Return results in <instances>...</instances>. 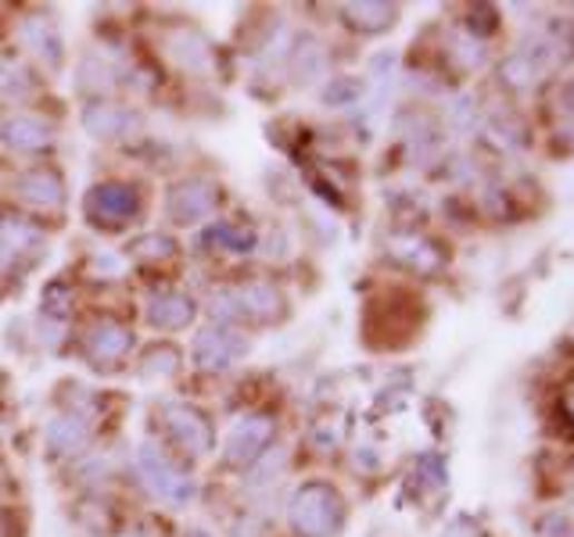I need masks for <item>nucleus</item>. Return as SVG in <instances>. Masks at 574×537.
<instances>
[{"mask_svg":"<svg viewBox=\"0 0 574 537\" xmlns=\"http://www.w3.org/2000/svg\"><path fill=\"white\" fill-rule=\"evenodd\" d=\"M237 537H263L259 534V524H255V519H245V524L237 527Z\"/></svg>","mask_w":574,"mask_h":537,"instance_id":"393cba45","label":"nucleus"},{"mask_svg":"<svg viewBox=\"0 0 574 537\" xmlns=\"http://www.w3.org/2000/svg\"><path fill=\"white\" fill-rule=\"evenodd\" d=\"M219 198H222V193H219V187L212 183V179H205V176L184 179V183H177L166 193V216L177 226H195L201 219L216 216Z\"/></svg>","mask_w":574,"mask_h":537,"instance_id":"7ed1b4c3","label":"nucleus"},{"mask_svg":"<svg viewBox=\"0 0 574 537\" xmlns=\"http://www.w3.org/2000/svg\"><path fill=\"white\" fill-rule=\"evenodd\" d=\"M14 190H19V198L33 208H61V201H66V183H61V176L47 166L22 172Z\"/></svg>","mask_w":574,"mask_h":537,"instance_id":"9d476101","label":"nucleus"},{"mask_svg":"<svg viewBox=\"0 0 574 537\" xmlns=\"http://www.w3.org/2000/svg\"><path fill=\"white\" fill-rule=\"evenodd\" d=\"M133 348V334L130 327H122L119 319H98L90 322L87 330V355L93 362H119V358Z\"/></svg>","mask_w":574,"mask_h":537,"instance_id":"1a4fd4ad","label":"nucleus"},{"mask_svg":"<svg viewBox=\"0 0 574 537\" xmlns=\"http://www.w3.org/2000/svg\"><path fill=\"white\" fill-rule=\"evenodd\" d=\"M172 251H177V243H172V237H166V233H148L130 243V255H137V258H169Z\"/></svg>","mask_w":574,"mask_h":537,"instance_id":"412c9836","label":"nucleus"},{"mask_svg":"<svg viewBox=\"0 0 574 537\" xmlns=\"http://www.w3.org/2000/svg\"><path fill=\"white\" fill-rule=\"evenodd\" d=\"M162 419H166V427L172 434V441H177L180 448L195 451V455L212 451L216 434H212V422H209V416H205V412L190 409V405H166Z\"/></svg>","mask_w":574,"mask_h":537,"instance_id":"0eeeda50","label":"nucleus"},{"mask_svg":"<svg viewBox=\"0 0 574 537\" xmlns=\"http://www.w3.org/2000/svg\"><path fill=\"white\" fill-rule=\"evenodd\" d=\"M187 537H209V534H205V530H190Z\"/></svg>","mask_w":574,"mask_h":537,"instance_id":"cd10ccee","label":"nucleus"},{"mask_svg":"<svg viewBox=\"0 0 574 537\" xmlns=\"http://www.w3.org/2000/svg\"><path fill=\"white\" fill-rule=\"evenodd\" d=\"M26 40L33 43L43 58H51V64H58V58H61V40H58V32L47 26V19H29L26 22Z\"/></svg>","mask_w":574,"mask_h":537,"instance_id":"a211bd4d","label":"nucleus"},{"mask_svg":"<svg viewBox=\"0 0 574 537\" xmlns=\"http://www.w3.org/2000/svg\"><path fill=\"white\" fill-rule=\"evenodd\" d=\"M248 351V340L227 327H209L195 340V362L201 369H227Z\"/></svg>","mask_w":574,"mask_h":537,"instance_id":"6e6552de","label":"nucleus"},{"mask_svg":"<svg viewBox=\"0 0 574 537\" xmlns=\"http://www.w3.org/2000/svg\"><path fill=\"white\" fill-rule=\"evenodd\" d=\"M172 58H180V64H187V69H201L209 61V51H205V43L198 37L184 32V37L172 40Z\"/></svg>","mask_w":574,"mask_h":537,"instance_id":"aec40b11","label":"nucleus"},{"mask_svg":"<svg viewBox=\"0 0 574 537\" xmlns=\"http://www.w3.org/2000/svg\"><path fill=\"white\" fill-rule=\"evenodd\" d=\"M137 463H140L144 480H148L162 498H169V501H187L190 495H195V480H190L180 466H172L155 445H144Z\"/></svg>","mask_w":574,"mask_h":537,"instance_id":"423d86ee","label":"nucleus"},{"mask_svg":"<svg viewBox=\"0 0 574 537\" xmlns=\"http://www.w3.org/2000/svg\"><path fill=\"white\" fill-rule=\"evenodd\" d=\"M43 308H47V312H55V316H66V312H69V287H66V284L47 287Z\"/></svg>","mask_w":574,"mask_h":537,"instance_id":"5701e85b","label":"nucleus"},{"mask_svg":"<svg viewBox=\"0 0 574 537\" xmlns=\"http://www.w3.org/2000/svg\"><path fill=\"white\" fill-rule=\"evenodd\" d=\"M0 537H8V516L0 513Z\"/></svg>","mask_w":574,"mask_h":537,"instance_id":"a878e982","label":"nucleus"},{"mask_svg":"<svg viewBox=\"0 0 574 537\" xmlns=\"http://www.w3.org/2000/svg\"><path fill=\"white\" fill-rule=\"evenodd\" d=\"M40 243H43V240H40V233L33 230V226L0 216V251H4V255L33 251V248H40Z\"/></svg>","mask_w":574,"mask_h":537,"instance_id":"dca6fc26","label":"nucleus"},{"mask_svg":"<svg viewBox=\"0 0 574 537\" xmlns=\"http://www.w3.org/2000/svg\"><path fill=\"white\" fill-rule=\"evenodd\" d=\"M26 87V69L14 61H0V90H22Z\"/></svg>","mask_w":574,"mask_h":537,"instance_id":"b1692460","label":"nucleus"},{"mask_svg":"<svg viewBox=\"0 0 574 537\" xmlns=\"http://www.w3.org/2000/svg\"><path fill=\"white\" fill-rule=\"evenodd\" d=\"M180 369V351L172 345H155L144 351L140 358V377L148 380H162V377H172V372Z\"/></svg>","mask_w":574,"mask_h":537,"instance_id":"f3484780","label":"nucleus"},{"mask_svg":"<svg viewBox=\"0 0 574 537\" xmlns=\"http://www.w3.org/2000/svg\"><path fill=\"white\" fill-rule=\"evenodd\" d=\"M274 437H277V419L274 416H248L227 434V445H222V463H227V466L259 463V455L269 448Z\"/></svg>","mask_w":574,"mask_h":537,"instance_id":"20e7f679","label":"nucleus"},{"mask_svg":"<svg viewBox=\"0 0 574 537\" xmlns=\"http://www.w3.org/2000/svg\"><path fill=\"white\" fill-rule=\"evenodd\" d=\"M87 441H90V427H87V419H79V416H61L47 427V445H51V455L79 451Z\"/></svg>","mask_w":574,"mask_h":537,"instance_id":"4468645a","label":"nucleus"},{"mask_svg":"<svg viewBox=\"0 0 574 537\" xmlns=\"http://www.w3.org/2000/svg\"><path fill=\"white\" fill-rule=\"evenodd\" d=\"M137 208H140L137 190L126 183H98L83 198V211L93 226H122L137 216Z\"/></svg>","mask_w":574,"mask_h":537,"instance_id":"39448f33","label":"nucleus"},{"mask_svg":"<svg viewBox=\"0 0 574 537\" xmlns=\"http://www.w3.org/2000/svg\"><path fill=\"white\" fill-rule=\"evenodd\" d=\"M567 101H571V108H574V83L567 87Z\"/></svg>","mask_w":574,"mask_h":537,"instance_id":"bb28decb","label":"nucleus"},{"mask_svg":"<svg viewBox=\"0 0 574 537\" xmlns=\"http://www.w3.org/2000/svg\"><path fill=\"white\" fill-rule=\"evenodd\" d=\"M0 137H4V143L14 151H43V148H51V140H55L51 126L37 116H11L4 126H0Z\"/></svg>","mask_w":574,"mask_h":537,"instance_id":"f8f14e48","label":"nucleus"},{"mask_svg":"<svg viewBox=\"0 0 574 537\" xmlns=\"http://www.w3.org/2000/svg\"><path fill=\"white\" fill-rule=\"evenodd\" d=\"M198 305L195 298L187 295H177V290H169V295H158L151 305H148V322L155 330H184L190 327V319H195Z\"/></svg>","mask_w":574,"mask_h":537,"instance_id":"ddd939ff","label":"nucleus"},{"mask_svg":"<svg viewBox=\"0 0 574 537\" xmlns=\"http://www.w3.org/2000/svg\"><path fill=\"white\" fill-rule=\"evenodd\" d=\"M287 519L298 537H334L345 524V498L330 484L309 480L295 491Z\"/></svg>","mask_w":574,"mask_h":537,"instance_id":"f257e3e1","label":"nucleus"},{"mask_svg":"<svg viewBox=\"0 0 574 537\" xmlns=\"http://www.w3.org/2000/svg\"><path fill=\"white\" fill-rule=\"evenodd\" d=\"M137 116L130 108H119V105H90L83 111V129L90 137L98 140H111V137H126L130 129H137Z\"/></svg>","mask_w":574,"mask_h":537,"instance_id":"9b49d317","label":"nucleus"},{"mask_svg":"<svg viewBox=\"0 0 574 537\" xmlns=\"http://www.w3.org/2000/svg\"><path fill=\"white\" fill-rule=\"evenodd\" d=\"M284 295L266 280L241 284L216 295V316L227 319H248V322H277L284 316Z\"/></svg>","mask_w":574,"mask_h":537,"instance_id":"f03ea898","label":"nucleus"},{"mask_svg":"<svg viewBox=\"0 0 574 537\" xmlns=\"http://www.w3.org/2000/svg\"><path fill=\"white\" fill-rule=\"evenodd\" d=\"M209 240L222 243L227 251H251L255 248V233L248 230V226H230V222H219L209 233Z\"/></svg>","mask_w":574,"mask_h":537,"instance_id":"6ab92c4d","label":"nucleus"},{"mask_svg":"<svg viewBox=\"0 0 574 537\" xmlns=\"http://www.w3.org/2000/svg\"><path fill=\"white\" fill-rule=\"evenodd\" d=\"M342 14H345V22L359 32H385L395 22V8L374 4V0H366V4H345Z\"/></svg>","mask_w":574,"mask_h":537,"instance_id":"2eb2a0df","label":"nucleus"},{"mask_svg":"<svg viewBox=\"0 0 574 537\" xmlns=\"http://www.w3.org/2000/svg\"><path fill=\"white\" fill-rule=\"evenodd\" d=\"M324 64H327V58H324V51H320V43H301L298 47V54H295V72H298V79H313L316 72H324Z\"/></svg>","mask_w":574,"mask_h":537,"instance_id":"4be33fe9","label":"nucleus"}]
</instances>
